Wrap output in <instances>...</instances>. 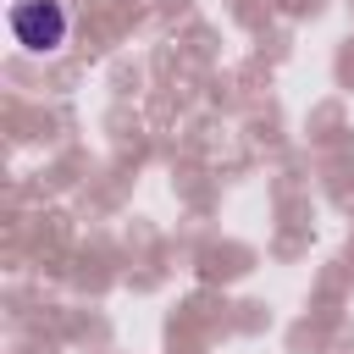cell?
<instances>
[{
	"instance_id": "obj_1",
	"label": "cell",
	"mask_w": 354,
	"mask_h": 354,
	"mask_svg": "<svg viewBox=\"0 0 354 354\" xmlns=\"http://www.w3.org/2000/svg\"><path fill=\"white\" fill-rule=\"evenodd\" d=\"M11 33H17V44L44 55V50H55L66 39V11L55 0H17L11 6Z\"/></svg>"
}]
</instances>
